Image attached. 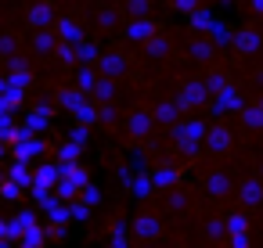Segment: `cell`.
<instances>
[{
	"instance_id": "1",
	"label": "cell",
	"mask_w": 263,
	"mask_h": 248,
	"mask_svg": "<svg viewBox=\"0 0 263 248\" xmlns=\"http://www.w3.org/2000/svg\"><path fill=\"white\" fill-rule=\"evenodd\" d=\"M202 97H209V94H205V83H202V79H191V83H184V87H180L177 105H180V108H195Z\"/></svg>"
},
{
	"instance_id": "2",
	"label": "cell",
	"mask_w": 263,
	"mask_h": 248,
	"mask_svg": "<svg viewBox=\"0 0 263 248\" xmlns=\"http://www.w3.org/2000/svg\"><path fill=\"white\" fill-rule=\"evenodd\" d=\"M152 36H159V22H152V18H148V22H144V18H141V22H130V29H126V40H137V44H141V40L148 44Z\"/></svg>"
},
{
	"instance_id": "3",
	"label": "cell",
	"mask_w": 263,
	"mask_h": 248,
	"mask_svg": "<svg viewBox=\"0 0 263 248\" xmlns=\"http://www.w3.org/2000/svg\"><path fill=\"white\" fill-rule=\"evenodd\" d=\"M259 44H263V36H259L256 29H241V33H234V54H252Z\"/></svg>"
},
{
	"instance_id": "4",
	"label": "cell",
	"mask_w": 263,
	"mask_h": 248,
	"mask_svg": "<svg viewBox=\"0 0 263 248\" xmlns=\"http://www.w3.org/2000/svg\"><path fill=\"white\" fill-rule=\"evenodd\" d=\"M29 22H33L36 29L51 26V22H54V4H51V0H40V4H33V8H29Z\"/></svg>"
},
{
	"instance_id": "5",
	"label": "cell",
	"mask_w": 263,
	"mask_h": 248,
	"mask_svg": "<svg viewBox=\"0 0 263 248\" xmlns=\"http://www.w3.org/2000/svg\"><path fill=\"white\" fill-rule=\"evenodd\" d=\"M54 29H58V40H69V44H83V33H80V26H76L72 18H62V22H58Z\"/></svg>"
},
{
	"instance_id": "6",
	"label": "cell",
	"mask_w": 263,
	"mask_h": 248,
	"mask_svg": "<svg viewBox=\"0 0 263 248\" xmlns=\"http://www.w3.org/2000/svg\"><path fill=\"white\" fill-rule=\"evenodd\" d=\"M101 72H105V79H112L116 72H126V58L123 54H105L101 58Z\"/></svg>"
},
{
	"instance_id": "7",
	"label": "cell",
	"mask_w": 263,
	"mask_h": 248,
	"mask_svg": "<svg viewBox=\"0 0 263 248\" xmlns=\"http://www.w3.org/2000/svg\"><path fill=\"white\" fill-rule=\"evenodd\" d=\"M231 108H241V101H238V90H234V87H227V90H220V101L213 105V112L220 115V112H231Z\"/></svg>"
},
{
	"instance_id": "8",
	"label": "cell",
	"mask_w": 263,
	"mask_h": 248,
	"mask_svg": "<svg viewBox=\"0 0 263 248\" xmlns=\"http://www.w3.org/2000/svg\"><path fill=\"white\" fill-rule=\"evenodd\" d=\"M187 54H191L195 61H213V44H209V40H191Z\"/></svg>"
},
{
	"instance_id": "9",
	"label": "cell",
	"mask_w": 263,
	"mask_h": 248,
	"mask_svg": "<svg viewBox=\"0 0 263 248\" xmlns=\"http://www.w3.org/2000/svg\"><path fill=\"white\" fill-rule=\"evenodd\" d=\"M202 83H205V94H220V90H227V87H231V83H227V76H223L220 69H216V72H209Z\"/></svg>"
},
{
	"instance_id": "10",
	"label": "cell",
	"mask_w": 263,
	"mask_h": 248,
	"mask_svg": "<svg viewBox=\"0 0 263 248\" xmlns=\"http://www.w3.org/2000/svg\"><path fill=\"white\" fill-rule=\"evenodd\" d=\"M209 144H213V151H223V148L231 144V130H227V126H213V133H209Z\"/></svg>"
},
{
	"instance_id": "11",
	"label": "cell",
	"mask_w": 263,
	"mask_h": 248,
	"mask_svg": "<svg viewBox=\"0 0 263 248\" xmlns=\"http://www.w3.org/2000/svg\"><path fill=\"white\" fill-rule=\"evenodd\" d=\"M76 83H80V94H87V90H94L98 87V76H94V69H80V76H76Z\"/></svg>"
},
{
	"instance_id": "12",
	"label": "cell",
	"mask_w": 263,
	"mask_h": 248,
	"mask_svg": "<svg viewBox=\"0 0 263 248\" xmlns=\"http://www.w3.org/2000/svg\"><path fill=\"white\" fill-rule=\"evenodd\" d=\"M187 26H191V29H213V15H209V11H191Z\"/></svg>"
},
{
	"instance_id": "13",
	"label": "cell",
	"mask_w": 263,
	"mask_h": 248,
	"mask_svg": "<svg viewBox=\"0 0 263 248\" xmlns=\"http://www.w3.org/2000/svg\"><path fill=\"white\" fill-rule=\"evenodd\" d=\"M76 58H80L83 65H94L101 54H98V47H94V44H87V40H83V44H80V51H76Z\"/></svg>"
},
{
	"instance_id": "14",
	"label": "cell",
	"mask_w": 263,
	"mask_h": 248,
	"mask_svg": "<svg viewBox=\"0 0 263 248\" xmlns=\"http://www.w3.org/2000/svg\"><path fill=\"white\" fill-rule=\"evenodd\" d=\"M155 115H159L162 122H173V119L180 115V105H159V108H155Z\"/></svg>"
},
{
	"instance_id": "15",
	"label": "cell",
	"mask_w": 263,
	"mask_h": 248,
	"mask_svg": "<svg viewBox=\"0 0 263 248\" xmlns=\"http://www.w3.org/2000/svg\"><path fill=\"white\" fill-rule=\"evenodd\" d=\"M245 126H252V130H259V126H263V112H259V105L245 108Z\"/></svg>"
},
{
	"instance_id": "16",
	"label": "cell",
	"mask_w": 263,
	"mask_h": 248,
	"mask_svg": "<svg viewBox=\"0 0 263 248\" xmlns=\"http://www.w3.org/2000/svg\"><path fill=\"white\" fill-rule=\"evenodd\" d=\"M166 51H170V44H166V40H162V36H159V40H152V44H148V54H155V58H162V54H166Z\"/></svg>"
},
{
	"instance_id": "17",
	"label": "cell",
	"mask_w": 263,
	"mask_h": 248,
	"mask_svg": "<svg viewBox=\"0 0 263 248\" xmlns=\"http://www.w3.org/2000/svg\"><path fill=\"white\" fill-rule=\"evenodd\" d=\"M94 94H98V97H112V79H98Z\"/></svg>"
},
{
	"instance_id": "18",
	"label": "cell",
	"mask_w": 263,
	"mask_h": 248,
	"mask_svg": "<svg viewBox=\"0 0 263 248\" xmlns=\"http://www.w3.org/2000/svg\"><path fill=\"white\" fill-rule=\"evenodd\" d=\"M36 51H51V33H36Z\"/></svg>"
},
{
	"instance_id": "19",
	"label": "cell",
	"mask_w": 263,
	"mask_h": 248,
	"mask_svg": "<svg viewBox=\"0 0 263 248\" xmlns=\"http://www.w3.org/2000/svg\"><path fill=\"white\" fill-rule=\"evenodd\" d=\"M130 126H134V130H137V133H141V130H144V126H152V119H148V115H144V112H137V115H134V122H130Z\"/></svg>"
},
{
	"instance_id": "20",
	"label": "cell",
	"mask_w": 263,
	"mask_h": 248,
	"mask_svg": "<svg viewBox=\"0 0 263 248\" xmlns=\"http://www.w3.org/2000/svg\"><path fill=\"white\" fill-rule=\"evenodd\" d=\"M177 11H195V0H173Z\"/></svg>"
},
{
	"instance_id": "21",
	"label": "cell",
	"mask_w": 263,
	"mask_h": 248,
	"mask_svg": "<svg viewBox=\"0 0 263 248\" xmlns=\"http://www.w3.org/2000/svg\"><path fill=\"white\" fill-rule=\"evenodd\" d=\"M58 58H62V61H76V54H72L69 47H58Z\"/></svg>"
},
{
	"instance_id": "22",
	"label": "cell",
	"mask_w": 263,
	"mask_h": 248,
	"mask_svg": "<svg viewBox=\"0 0 263 248\" xmlns=\"http://www.w3.org/2000/svg\"><path fill=\"white\" fill-rule=\"evenodd\" d=\"M130 11L134 15H144V0H130Z\"/></svg>"
},
{
	"instance_id": "23",
	"label": "cell",
	"mask_w": 263,
	"mask_h": 248,
	"mask_svg": "<svg viewBox=\"0 0 263 248\" xmlns=\"http://www.w3.org/2000/svg\"><path fill=\"white\" fill-rule=\"evenodd\" d=\"M0 51H15V40H8V36H4V40H0Z\"/></svg>"
},
{
	"instance_id": "24",
	"label": "cell",
	"mask_w": 263,
	"mask_h": 248,
	"mask_svg": "<svg viewBox=\"0 0 263 248\" xmlns=\"http://www.w3.org/2000/svg\"><path fill=\"white\" fill-rule=\"evenodd\" d=\"M249 4H252V11H256V15H263V0H249Z\"/></svg>"
},
{
	"instance_id": "25",
	"label": "cell",
	"mask_w": 263,
	"mask_h": 248,
	"mask_svg": "<svg viewBox=\"0 0 263 248\" xmlns=\"http://www.w3.org/2000/svg\"><path fill=\"white\" fill-rule=\"evenodd\" d=\"M259 112H263V97H259Z\"/></svg>"
}]
</instances>
